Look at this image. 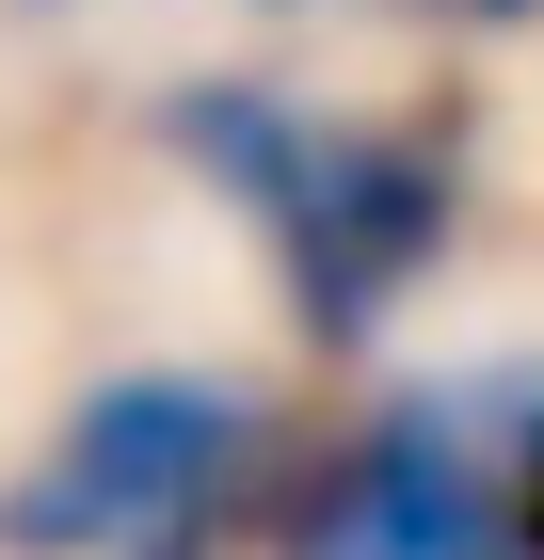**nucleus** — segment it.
Returning a JSON list of instances; mask_svg holds the SVG:
<instances>
[{"label": "nucleus", "instance_id": "f257e3e1", "mask_svg": "<svg viewBox=\"0 0 544 560\" xmlns=\"http://www.w3.org/2000/svg\"><path fill=\"white\" fill-rule=\"evenodd\" d=\"M176 144L273 224L304 337H369L384 304L449 257V209H464V176H449L432 129H321V113L241 96V81H224V96H176Z\"/></svg>", "mask_w": 544, "mask_h": 560}, {"label": "nucleus", "instance_id": "f03ea898", "mask_svg": "<svg viewBox=\"0 0 544 560\" xmlns=\"http://www.w3.org/2000/svg\"><path fill=\"white\" fill-rule=\"evenodd\" d=\"M241 480H256V400L224 369H144L48 432V465L0 497V545L16 560H209Z\"/></svg>", "mask_w": 544, "mask_h": 560}, {"label": "nucleus", "instance_id": "7ed1b4c3", "mask_svg": "<svg viewBox=\"0 0 544 560\" xmlns=\"http://www.w3.org/2000/svg\"><path fill=\"white\" fill-rule=\"evenodd\" d=\"M304 560H544L529 497L464 448L449 400H384L304 497Z\"/></svg>", "mask_w": 544, "mask_h": 560}, {"label": "nucleus", "instance_id": "20e7f679", "mask_svg": "<svg viewBox=\"0 0 544 560\" xmlns=\"http://www.w3.org/2000/svg\"><path fill=\"white\" fill-rule=\"evenodd\" d=\"M512 497H529V545H544V432H529V465H512Z\"/></svg>", "mask_w": 544, "mask_h": 560}, {"label": "nucleus", "instance_id": "39448f33", "mask_svg": "<svg viewBox=\"0 0 544 560\" xmlns=\"http://www.w3.org/2000/svg\"><path fill=\"white\" fill-rule=\"evenodd\" d=\"M464 16H544V0H464Z\"/></svg>", "mask_w": 544, "mask_h": 560}]
</instances>
